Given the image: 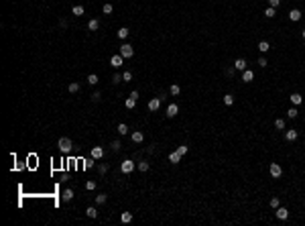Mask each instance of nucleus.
Wrapping results in <instances>:
<instances>
[{
    "label": "nucleus",
    "mask_w": 305,
    "mask_h": 226,
    "mask_svg": "<svg viewBox=\"0 0 305 226\" xmlns=\"http://www.w3.org/2000/svg\"><path fill=\"white\" fill-rule=\"evenodd\" d=\"M57 147H59L61 153H69L71 147H73V143H71V139H67V136H61V139L57 141Z\"/></svg>",
    "instance_id": "obj_1"
},
{
    "label": "nucleus",
    "mask_w": 305,
    "mask_h": 226,
    "mask_svg": "<svg viewBox=\"0 0 305 226\" xmlns=\"http://www.w3.org/2000/svg\"><path fill=\"white\" fill-rule=\"evenodd\" d=\"M134 167H136L134 161H130V159H124V161L120 163V171H122V173H126V175H128V173H132V171H134Z\"/></svg>",
    "instance_id": "obj_2"
},
{
    "label": "nucleus",
    "mask_w": 305,
    "mask_h": 226,
    "mask_svg": "<svg viewBox=\"0 0 305 226\" xmlns=\"http://www.w3.org/2000/svg\"><path fill=\"white\" fill-rule=\"evenodd\" d=\"M120 55L124 57V59L132 57V55H134V49H132V45H128V43H122V45H120Z\"/></svg>",
    "instance_id": "obj_3"
},
{
    "label": "nucleus",
    "mask_w": 305,
    "mask_h": 226,
    "mask_svg": "<svg viewBox=\"0 0 305 226\" xmlns=\"http://www.w3.org/2000/svg\"><path fill=\"white\" fill-rule=\"evenodd\" d=\"M269 171H271L273 177H281V173H283V169H281V165H279V163H271Z\"/></svg>",
    "instance_id": "obj_4"
},
{
    "label": "nucleus",
    "mask_w": 305,
    "mask_h": 226,
    "mask_svg": "<svg viewBox=\"0 0 305 226\" xmlns=\"http://www.w3.org/2000/svg\"><path fill=\"white\" fill-rule=\"evenodd\" d=\"M90 155H92V159H102L104 157V149L102 147H92Z\"/></svg>",
    "instance_id": "obj_5"
},
{
    "label": "nucleus",
    "mask_w": 305,
    "mask_h": 226,
    "mask_svg": "<svg viewBox=\"0 0 305 226\" xmlns=\"http://www.w3.org/2000/svg\"><path fill=\"white\" fill-rule=\"evenodd\" d=\"M159 106H161V98H153V100H148V110H151V112L159 110Z\"/></svg>",
    "instance_id": "obj_6"
},
{
    "label": "nucleus",
    "mask_w": 305,
    "mask_h": 226,
    "mask_svg": "<svg viewBox=\"0 0 305 226\" xmlns=\"http://www.w3.org/2000/svg\"><path fill=\"white\" fill-rule=\"evenodd\" d=\"M277 218H279V220H287V218H289V210L279 206V208H277Z\"/></svg>",
    "instance_id": "obj_7"
},
{
    "label": "nucleus",
    "mask_w": 305,
    "mask_h": 226,
    "mask_svg": "<svg viewBox=\"0 0 305 226\" xmlns=\"http://www.w3.org/2000/svg\"><path fill=\"white\" fill-rule=\"evenodd\" d=\"M234 69L244 71V69H246V59H242V57H240V59H236V61H234Z\"/></svg>",
    "instance_id": "obj_8"
},
{
    "label": "nucleus",
    "mask_w": 305,
    "mask_h": 226,
    "mask_svg": "<svg viewBox=\"0 0 305 226\" xmlns=\"http://www.w3.org/2000/svg\"><path fill=\"white\" fill-rule=\"evenodd\" d=\"M177 112H179L177 104H169V108H167V116H169V118H175V116H177Z\"/></svg>",
    "instance_id": "obj_9"
},
{
    "label": "nucleus",
    "mask_w": 305,
    "mask_h": 226,
    "mask_svg": "<svg viewBox=\"0 0 305 226\" xmlns=\"http://www.w3.org/2000/svg\"><path fill=\"white\" fill-rule=\"evenodd\" d=\"M122 61H124V57H122V55H114L112 59H110V63H112L114 67H120V65H122Z\"/></svg>",
    "instance_id": "obj_10"
},
{
    "label": "nucleus",
    "mask_w": 305,
    "mask_h": 226,
    "mask_svg": "<svg viewBox=\"0 0 305 226\" xmlns=\"http://www.w3.org/2000/svg\"><path fill=\"white\" fill-rule=\"evenodd\" d=\"M289 19H291L293 23H297V21H301V12L297 10V8H293V10L289 12Z\"/></svg>",
    "instance_id": "obj_11"
},
{
    "label": "nucleus",
    "mask_w": 305,
    "mask_h": 226,
    "mask_svg": "<svg viewBox=\"0 0 305 226\" xmlns=\"http://www.w3.org/2000/svg\"><path fill=\"white\" fill-rule=\"evenodd\" d=\"M61 200L63 202H71L73 200V190H65V192L61 193Z\"/></svg>",
    "instance_id": "obj_12"
},
{
    "label": "nucleus",
    "mask_w": 305,
    "mask_h": 226,
    "mask_svg": "<svg viewBox=\"0 0 305 226\" xmlns=\"http://www.w3.org/2000/svg\"><path fill=\"white\" fill-rule=\"evenodd\" d=\"M252 78H254V73L250 69H244L242 71V82H252Z\"/></svg>",
    "instance_id": "obj_13"
},
{
    "label": "nucleus",
    "mask_w": 305,
    "mask_h": 226,
    "mask_svg": "<svg viewBox=\"0 0 305 226\" xmlns=\"http://www.w3.org/2000/svg\"><path fill=\"white\" fill-rule=\"evenodd\" d=\"M297 136H299V135H297V130H291V128L285 133V139H287V141H297Z\"/></svg>",
    "instance_id": "obj_14"
},
{
    "label": "nucleus",
    "mask_w": 305,
    "mask_h": 226,
    "mask_svg": "<svg viewBox=\"0 0 305 226\" xmlns=\"http://www.w3.org/2000/svg\"><path fill=\"white\" fill-rule=\"evenodd\" d=\"M132 141H134V143H143V141H145V135H143L140 130H134V133H132Z\"/></svg>",
    "instance_id": "obj_15"
},
{
    "label": "nucleus",
    "mask_w": 305,
    "mask_h": 226,
    "mask_svg": "<svg viewBox=\"0 0 305 226\" xmlns=\"http://www.w3.org/2000/svg\"><path fill=\"white\" fill-rule=\"evenodd\" d=\"M289 100L293 102V104H301V102H303V96H301V94H291Z\"/></svg>",
    "instance_id": "obj_16"
},
{
    "label": "nucleus",
    "mask_w": 305,
    "mask_h": 226,
    "mask_svg": "<svg viewBox=\"0 0 305 226\" xmlns=\"http://www.w3.org/2000/svg\"><path fill=\"white\" fill-rule=\"evenodd\" d=\"M71 12H73V14H75V16H81V14H83V12H86V8H83V6H79V4H75V6H73V8H71Z\"/></svg>",
    "instance_id": "obj_17"
},
{
    "label": "nucleus",
    "mask_w": 305,
    "mask_h": 226,
    "mask_svg": "<svg viewBox=\"0 0 305 226\" xmlns=\"http://www.w3.org/2000/svg\"><path fill=\"white\" fill-rule=\"evenodd\" d=\"M120 220H122L124 224H128V222H132V214H130V212H122V216H120Z\"/></svg>",
    "instance_id": "obj_18"
},
{
    "label": "nucleus",
    "mask_w": 305,
    "mask_h": 226,
    "mask_svg": "<svg viewBox=\"0 0 305 226\" xmlns=\"http://www.w3.org/2000/svg\"><path fill=\"white\" fill-rule=\"evenodd\" d=\"M169 161H171V163H179V161H181V155L177 153V151H173V153L169 155Z\"/></svg>",
    "instance_id": "obj_19"
},
{
    "label": "nucleus",
    "mask_w": 305,
    "mask_h": 226,
    "mask_svg": "<svg viewBox=\"0 0 305 226\" xmlns=\"http://www.w3.org/2000/svg\"><path fill=\"white\" fill-rule=\"evenodd\" d=\"M116 35H118L122 41H124V39H126V37H128L130 33H128V29H126V27H122V29H118V33H116Z\"/></svg>",
    "instance_id": "obj_20"
},
{
    "label": "nucleus",
    "mask_w": 305,
    "mask_h": 226,
    "mask_svg": "<svg viewBox=\"0 0 305 226\" xmlns=\"http://www.w3.org/2000/svg\"><path fill=\"white\" fill-rule=\"evenodd\" d=\"M269 49H271V45H269L267 41H260V43H258V51H262V53H267Z\"/></svg>",
    "instance_id": "obj_21"
},
{
    "label": "nucleus",
    "mask_w": 305,
    "mask_h": 226,
    "mask_svg": "<svg viewBox=\"0 0 305 226\" xmlns=\"http://www.w3.org/2000/svg\"><path fill=\"white\" fill-rule=\"evenodd\" d=\"M98 27H100V23H98L96 19H92L90 23H88V29H90V31H98Z\"/></svg>",
    "instance_id": "obj_22"
},
{
    "label": "nucleus",
    "mask_w": 305,
    "mask_h": 226,
    "mask_svg": "<svg viewBox=\"0 0 305 226\" xmlns=\"http://www.w3.org/2000/svg\"><path fill=\"white\" fill-rule=\"evenodd\" d=\"M69 92H71V94H78V92H79V84H78V82H71V84H69Z\"/></svg>",
    "instance_id": "obj_23"
},
{
    "label": "nucleus",
    "mask_w": 305,
    "mask_h": 226,
    "mask_svg": "<svg viewBox=\"0 0 305 226\" xmlns=\"http://www.w3.org/2000/svg\"><path fill=\"white\" fill-rule=\"evenodd\" d=\"M136 167H138V171L145 173V171H148V163L147 161H140V163H136Z\"/></svg>",
    "instance_id": "obj_24"
},
{
    "label": "nucleus",
    "mask_w": 305,
    "mask_h": 226,
    "mask_svg": "<svg viewBox=\"0 0 305 226\" xmlns=\"http://www.w3.org/2000/svg\"><path fill=\"white\" fill-rule=\"evenodd\" d=\"M106 200H108V196H106V193H98V196H96V202L100 204V206H102V204H106Z\"/></svg>",
    "instance_id": "obj_25"
},
{
    "label": "nucleus",
    "mask_w": 305,
    "mask_h": 226,
    "mask_svg": "<svg viewBox=\"0 0 305 226\" xmlns=\"http://www.w3.org/2000/svg\"><path fill=\"white\" fill-rule=\"evenodd\" d=\"M169 92H171V94H173V96H179V94H181V88H179V86H177V84H173V86H171V88H169Z\"/></svg>",
    "instance_id": "obj_26"
},
{
    "label": "nucleus",
    "mask_w": 305,
    "mask_h": 226,
    "mask_svg": "<svg viewBox=\"0 0 305 226\" xmlns=\"http://www.w3.org/2000/svg\"><path fill=\"white\" fill-rule=\"evenodd\" d=\"M88 84H90V86H96V84H98V76H96V73H90V76H88Z\"/></svg>",
    "instance_id": "obj_27"
},
{
    "label": "nucleus",
    "mask_w": 305,
    "mask_h": 226,
    "mask_svg": "<svg viewBox=\"0 0 305 226\" xmlns=\"http://www.w3.org/2000/svg\"><path fill=\"white\" fill-rule=\"evenodd\" d=\"M86 216H88V218H96V216H98V212H96V208H92V206H90V208L86 210Z\"/></svg>",
    "instance_id": "obj_28"
},
{
    "label": "nucleus",
    "mask_w": 305,
    "mask_h": 226,
    "mask_svg": "<svg viewBox=\"0 0 305 226\" xmlns=\"http://www.w3.org/2000/svg\"><path fill=\"white\" fill-rule=\"evenodd\" d=\"M134 106H136V100H134V98H126V108H128V110H132Z\"/></svg>",
    "instance_id": "obj_29"
},
{
    "label": "nucleus",
    "mask_w": 305,
    "mask_h": 226,
    "mask_svg": "<svg viewBox=\"0 0 305 226\" xmlns=\"http://www.w3.org/2000/svg\"><path fill=\"white\" fill-rule=\"evenodd\" d=\"M224 104H226V106H232V104H234V96L226 94V96H224Z\"/></svg>",
    "instance_id": "obj_30"
},
{
    "label": "nucleus",
    "mask_w": 305,
    "mask_h": 226,
    "mask_svg": "<svg viewBox=\"0 0 305 226\" xmlns=\"http://www.w3.org/2000/svg\"><path fill=\"white\" fill-rule=\"evenodd\" d=\"M126 133H128V126H126V124H118V135L124 136Z\"/></svg>",
    "instance_id": "obj_31"
},
{
    "label": "nucleus",
    "mask_w": 305,
    "mask_h": 226,
    "mask_svg": "<svg viewBox=\"0 0 305 226\" xmlns=\"http://www.w3.org/2000/svg\"><path fill=\"white\" fill-rule=\"evenodd\" d=\"M275 126H277L279 130H283V128H285V120H283V118H277V120H275Z\"/></svg>",
    "instance_id": "obj_32"
},
{
    "label": "nucleus",
    "mask_w": 305,
    "mask_h": 226,
    "mask_svg": "<svg viewBox=\"0 0 305 226\" xmlns=\"http://www.w3.org/2000/svg\"><path fill=\"white\" fill-rule=\"evenodd\" d=\"M269 204H271V208H273V210H277V208L281 206V204H279V198H273V200H271Z\"/></svg>",
    "instance_id": "obj_33"
},
{
    "label": "nucleus",
    "mask_w": 305,
    "mask_h": 226,
    "mask_svg": "<svg viewBox=\"0 0 305 226\" xmlns=\"http://www.w3.org/2000/svg\"><path fill=\"white\" fill-rule=\"evenodd\" d=\"M187 151H189V147H187V145H181V147H177V153H179V155H185Z\"/></svg>",
    "instance_id": "obj_34"
},
{
    "label": "nucleus",
    "mask_w": 305,
    "mask_h": 226,
    "mask_svg": "<svg viewBox=\"0 0 305 226\" xmlns=\"http://www.w3.org/2000/svg\"><path fill=\"white\" fill-rule=\"evenodd\" d=\"M102 10L106 12V14H110V12H112V4H110V2H106V4L102 6Z\"/></svg>",
    "instance_id": "obj_35"
},
{
    "label": "nucleus",
    "mask_w": 305,
    "mask_h": 226,
    "mask_svg": "<svg viewBox=\"0 0 305 226\" xmlns=\"http://www.w3.org/2000/svg\"><path fill=\"white\" fill-rule=\"evenodd\" d=\"M122 79H124V82H130V79H132V71H124V73H122Z\"/></svg>",
    "instance_id": "obj_36"
},
{
    "label": "nucleus",
    "mask_w": 305,
    "mask_h": 226,
    "mask_svg": "<svg viewBox=\"0 0 305 226\" xmlns=\"http://www.w3.org/2000/svg\"><path fill=\"white\" fill-rule=\"evenodd\" d=\"M264 16L273 19V16H275V8H273V6H271V8H267V10H264Z\"/></svg>",
    "instance_id": "obj_37"
},
{
    "label": "nucleus",
    "mask_w": 305,
    "mask_h": 226,
    "mask_svg": "<svg viewBox=\"0 0 305 226\" xmlns=\"http://www.w3.org/2000/svg\"><path fill=\"white\" fill-rule=\"evenodd\" d=\"M112 149H114V151H120V149H122L120 141H112Z\"/></svg>",
    "instance_id": "obj_38"
},
{
    "label": "nucleus",
    "mask_w": 305,
    "mask_h": 226,
    "mask_svg": "<svg viewBox=\"0 0 305 226\" xmlns=\"http://www.w3.org/2000/svg\"><path fill=\"white\" fill-rule=\"evenodd\" d=\"M86 190H90V192L96 190V181H88V183H86Z\"/></svg>",
    "instance_id": "obj_39"
},
{
    "label": "nucleus",
    "mask_w": 305,
    "mask_h": 226,
    "mask_svg": "<svg viewBox=\"0 0 305 226\" xmlns=\"http://www.w3.org/2000/svg\"><path fill=\"white\" fill-rule=\"evenodd\" d=\"M297 114H299V112H297V110H295V108H291V110H289V112H287V116H289V118H295V116H297Z\"/></svg>",
    "instance_id": "obj_40"
},
{
    "label": "nucleus",
    "mask_w": 305,
    "mask_h": 226,
    "mask_svg": "<svg viewBox=\"0 0 305 226\" xmlns=\"http://www.w3.org/2000/svg\"><path fill=\"white\" fill-rule=\"evenodd\" d=\"M120 79H122V76H120V73H114V78H112L114 84H120Z\"/></svg>",
    "instance_id": "obj_41"
},
{
    "label": "nucleus",
    "mask_w": 305,
    "mask_h": 226,
    "mask_svg": "<svg viewBox=\"0 0 305 226\" xmlns=\"http://www.w3.org/2000/svg\"><path fill=\"white\" fill-rule=\"evenodd\" d=\"M100 98H102V94H100V92H94V96H92V100H94V102H98V100H100Z\"/></svg>",
    "instance_id": "obj_42"
},
{
    "label": "nucleus",
    "mask_w": 305,
    "mask_h": 226,
    "mask_svg": "<svg viewBox=\"0 0 305 226\" xmlns=\"http://www.w3.org/2000/svg\"><path fill=\"white\" fill-rule=\"evenodd\" d=\"M258 65H260V67H267V59H264V57H260V59H258Z\"/></svg>",
    "instance_id": "obj_43"
},
{
    "label": "nucleus",
    "mask_w": 305,
    "mask_h": 226,
    "mask_svg": "<svg viewBox=\"0 0 305 226\" xmlns=\"http://www.w3.org/2000/svg\"><path fill=\"white\" fill-rule=\"evenodd\" d=\"M279 2H281V0H269V4H271L273 8H277V6H279Z\"/></svg>",
    "instance_id": "obj_44"
},
{
    "label": "nucleus",
    "mask_w": 305,
    "mask_h": 226,
    "mask_svg": "<svg viewBox=\"0 0 305 226\" xmlns=\"http://www.w3.org/2000/svg\"><path fill=\"white\" fill-rule=\"evenodd\" d=\"M130 98H134V100H138V92H136V90H132V92H130Z\"/></svg>",
    "instance_id": "obj_45"
},
{
    "label": "nucleus",
    "mask_w": 305,
    "mask_h": 226,
    "mask_svg": "<svg viewBox=\"0 0 305 226\" xmlns=\"http://www.w3.org/2000/svg\"><path fill=\"white\" fill-rule=\"evenodd\" d=\"M98 169H100V173H106V171H108V167H106V165H100Z\"/></svg>",
    "instance_id": "obj_46"
},
{
    "label": "nucleus",
    "mask_w": 305,
    "mask_h": 226,
    "mask_svg": "<svg viewBox=\"0 0 305 226\" xmlns=\"http://www.w3.org/2000/svg\"><path fill=\"white\" fill-rule=\"evenodd\" d=\"M301 35H303V39H305V29H303V33H301Z\"/></svg>",
    "instance_id": "obj_47"
}]
</instances>
